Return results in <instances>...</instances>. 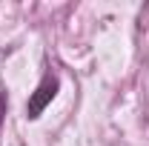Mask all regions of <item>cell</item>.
Returning a JSON list of instances; mask_svg holds the SVG:
<instances>
[{
	"mask_svg": "<svg viewBox=\"0 0 149 146\" xmlns=\"http://www.w3.org/2000/svg\"><path fill=\"white\" fill-rule=\"evenodd\" d=\"M57 89H60V80H57V74L46 72L43 74V80L37 83V89L32 92V97H29V103H26V117L29 120H37L40 115H43V109L55 100Z\"/></svg>",
	"mask_w": 149,
	"mask_h": 146,
	"instance_id": "obj_1",
	"label": "cell"
},
{
	"mask_svg": "<svg viewBox=\"0 0 149 146\" xmlns=\"http://www.w3.org/2000/svg\"><path fill=\"white\" fill-rule=\"evenodd\" d=\"M6 106H9V103H6V95L0 92V123H3V117H6Z\"/></svg>",
	"mask_w": 149,
	"mask_h": 146,
	"instance_id": "obj_2",
	"label": "cell"
}]
</instances>
